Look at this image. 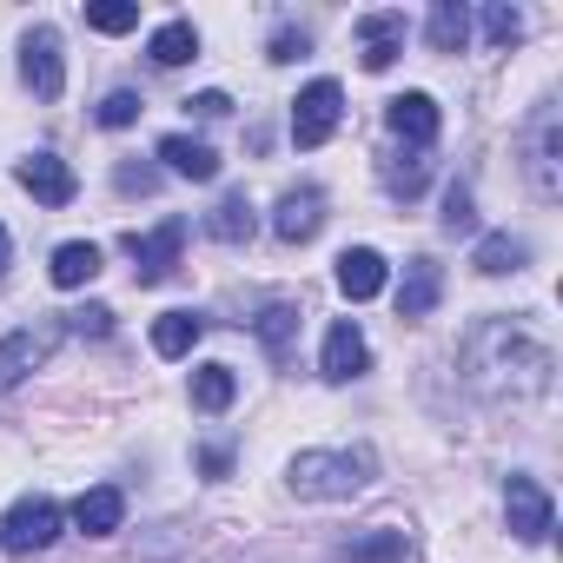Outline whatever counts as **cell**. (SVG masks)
Wrapping results in <instances>:
<instances>
[{
    "instance_id": "484cf974",
    "label": "cell",
    "mask_w": 563,
    "mask_h": 563,
    "mask_svg": "<svg viewBox=\"0 0 563 563\" xmlns=\"http://www.w3.org/2000/svg\"><path fill=\"white\" fill-rule=\"evenodd\" d=\"M232 398H239L232 365H206V372H192V405H199V411H225Z\"/></svg>"
},
{
    "instance_id": "9c48e42d",
    "label": "cell",
    "mask_w": 563,
    "mask_h": 563,
    "mask_svg": "<svg viewBox=\"0 0 563 563\" xmlns=\"http://www.w3.org/2000/svg\"><path fill=\"white\" fill-rule=\"evenodd\" d=\"M504 510H510L517 543H543V537H550V490H543L537 477H510V484H504Z\"/></svg>"
},
{
    "instance_id": "5bb4252c",
    "label": "cell",
    "mask_w": 563,
    "mask_h": 563,
    "mask_svg": "<svg viewBox=\"0 0 563 563\" xmlns=\"http://www.w3.org/2000/svg\"><path fill=\"white\" fill-rule=\"evenodd\" d=\"M21 186H27L41 206H67V199L80 192V179H74V166H67L60 153H34V159H21Z\"/></svg>"
},
{
    "instance_id": "e0dca14e",
    "label": "cell",
    "mask_w": 563,
    "mask_h": 563,
    "mask_svg": "<svg viewBox=\"0 0 563 563\" xmlns=\"http://www.w3.org/2000/svg\"><path fill=\"white\" fill-rule=\"evenodd\" d=\"M339 292H345L352 306H365V299L385 292V258H378L372 245H352V252L339 258Z\"/></svg>"
},
{
    "instance_id": "603a6c76",
    "label": "cell",
    "mask_w": 563,
    "mask_h": 563,
    "mask_svg": "<svg viewBox=\"0 0 563 563\" xmlns=\"http://www.w3.org/2000/svg\"><path fill=\"white\" fill-rule=\"evenodd\" d=\"M199 332H206V319H192V312H166V319L153 325V352H159V358H186V352L199 345Z\"/></svg>"
},
{
    "instance_id": "cb8c5ba5",
    "label": "cell",
    "mask_w": 563,
    "mask_h": 563,
    "mask_svg": "<svg viewBox=\"0 0 563 563\" xmlns=\"http://www.w3.org/2000/svg\"><path fill=\"white\" fill-rule=\"evenodd\" d=\"M252 332H258V345H265L272 358H286V352H292V339H299V306H265Z\"/></svg>"
},
{
    "instance_id": "d590c367",
    "label": "cell",
    "mask_w": 563,
    "mask_h": 563,
    "mask_svg": "<svg viewBox=\"0 0 563 563\" xmlns=\"http://www.w3.org/2000/svg\"><path fill=\"white\" fill-rule=\"evenodd\" d=\"M299 54H306V34H292V27L272 34V60H299Z\"/></svg>"
},
{
    "instance_id": "52a82bcc",
    "label": "cell",
    "mask_w": 563,
    "mask_h": 563,
    "mask_svg": "<svg viewBox=\"0 0 563 563\" xmlns=\"http://www.w3.org/2000/svg\"><path fill=\"white\" fill-rule=\"evenodd\" d=\"M54 339H60V325H21V332L0 339V391L21 385L27 372H41L47 352H54Z\"/></svg>"
},
{
    "instance_id": "7402d4cb",
    "label": "cell",
    "mask_w": 563,
    "mask_h": 563,
    "mask_svg": "<svg viewBox=\"0 0 563 563\" xmlns=\"http://www.w3.org/2000/svg\"><path fill=\"white\" fill-rule=\"evenodd\" d=\"M471 265H477L484 278H504V272L523 265V239H510V232H484L477 252H471Z\"/></svg>"
},
{
    "instance_id": "e575fe53",
    "label": "cell",
    "mask_w": 563,
    "mask_h": 563,
    "mask_svg": "<svg viewBox=\"0 0 563 563\" xmlns=\"http://www.w3.org/2000/svg\"><path fill=\"white\" fill-rule=\"evenodd\" d=\"M74 332H113V312L107 306H87V312H74Z\"/></svg>"
},
{
    "instance_id": "d6986e66",
    "label": "cell",
    "mask_w": 563,
    "mask_h": 563,
    "mask_svg": "<svg viewBox=\"0 0 563 563\" xmlns=\"http://www.w3.org/2000/svg\"><path fill=\"white\" fill-rule=\"evenodd\" d=\"M206 232H212L219 245H245V239L258 232V219H252V199H245V192H225V199L212 206V219H206Z\"/></svg>"
},
{
    "instance_id": "8fae6325",
    "label": "cell",
    "mask_w": 563,
    "mask_h": 563,
    "mask_svg": "<svg viewBox=\"0 0 563 563\" xmlns=\"http://www.w3.org/2000/svg\"><path fill=\"white\" fill-rule=\"evenodd\" d=\"M398 54H405V14H398V8L365 14V21H358V60H365L372 74H385Z\"/></svg>"
},
{
    "instance_id": "836d02e7",
    "label": "cell",
    "mask_w": 563,
    "mask_h": 563,
    "mask_svg": "<svg viewBox=\"0 0 563 563\" xmlns=\"http://www.w3.org/2000/svg\"><path fill=\"white\" fill-rule=\"evenodd\" d=\"M186 107H192L199 120H225V113H232V100H225V93H199V100H186Z\"/></svg>"
},
{
    "instance_id": "30bf717a",
    "label": "cell",
    "mask_w": 563,
    "mask_h": 563,
    "mask_svg": "<svg viewBox=\"0 0 563 563\" xmlns=\"http://www.w3.org/2000/svg\"><path fill=\"white\" fill-rule=\"evenodd\" d=\"M319 225H325V192H319V186H299V192H286V199H278V212H272V232L286 239V245H306V239H319Z\"/></svg>"
},
{
    "instance_id": "2e32d148",
    "label": "cell",
    "mask_w": 563,
    "mask_h": 563,
    "mask_svg": "<svg viewBox=\"0 0 563 563\" xmlns=\"http://www.w3.org/2000/svg\"><path fill=\"white\" fill-rule=\"evenodd\" d=\"M74 523H80L87 537H113V530L126 523V497H120V484H93V490H80V497H74Z\"/></svg>"
},
{
    "instance_id": "7a4b0ae2",
    "label": "cell",
    "mask_w": 563,
    "mask_h": 563,
    "mask_svg": "<svg viewBox=\"0 0 563 563\" xmlns=\"http://www.w3.org/2000/svg\"><path fill=\"white\" fill-rule=\"evenodd\" d=\"M372 477V457L365 451H299L292 457V490L299 497H352L358 484Z\"/></svg>"
},
{
    "instance_id": "4dcf8cb0",
    "label": "cell",
    "mask_w": 563,
    "mask_h": 563,
    "mask_svg": "<svg viewBox=\"0 0 563 563\" xmlns=\"http://www.w3.org/2000/svg\"><path fill=\"white\" fill-rule=\"evenodd\" d=\"M133 120H140V93H126V87H120V93H107V100H100V126H133Z\"/></svg>"
},
{
    "instance_id": "8d00e7d4",
    "label": "cell",
    "mask_w": 563,
    "mask_h": 563,
    "mask_svg": "<svg viewBox=\"0 0 563 563\" xmlns=\"http://www.w3.org/2000/svg\"><path fill=\"white\" fill-rule=\"evenodd\" d=\"M8 258H14V239H8V225H0V278H8Z\"/></svg>"
},
{
    "instance_id": "9a60e30c",
    "label": "cell",
    "mask_w": 563,
    "mask_h": 563,
    "mask_svg": "<svg viewBox=\"0 0 563 563\" xmlns=\"http://www.w3.org/2000/svg\"><path fill=\"white\" fill-rule=\"evenodd\" d=\"M372 365V352H365V332L352 325V319H339L332 332H325V358H319V372L332 378V385H345V378H358Z\"/></svg>"
},
{
    "instance_id": "8992f818",
    "label": "cell",
    "mask_w": 563,
    "mask_h": 563,
    "mask_svg": "<svg viewBox=\"0 0 563 563\" xmlns=\"http://www.w3.org/2000/svg\"><path fill=\"white\" fill-rule=\"evenodd\" d=\"M179 245H186V219H159L146 239H140V232L126 239V252L140 258V265H133V272H140V286H159V278L179 265Z\"/></svg>"
},
{
    "instance_id": "f1b7e54d",
    "label": "cell",
    "mask_w": 563,
    "mask_h": 563,
    "mask_svg": "<svg viewBox=\"0 0 563 563\" xmlns=\"http://www.w3.org/2000/svg\"><path fill=\"white\" fill-rule=\"evenodd\" d=\"M345 556H352V563H391V556H405V530L358 537V543H345Z\"/></svg>"
},
{
    "instance_id": "6da1fadb",
    "label": "cell",
    "mask_w": 563,
    "mask_h": 563,
    "mask_svg": "<svg viewBox=\"0 0 563 563\" xmlns=\"http://www.w3.org/2000/svg\"><path fill=\"white\" fill-rule=\"evenodd\" d=\"M464 385L490 405H523L550 391V345H537L530 332H517L510 319H477L464 332Z\"/></svg>"
},
{
    "instance_id": "1f68e13d",
    "label": "cell",
    "mask_w": 563,
    "mask_h": 563,
    "mask_svg": "<svg viewBox=\"0 0 563 563\" xmlns=\"http://www.w3.org/2000/svg\"><path fill=\"white\" fill-rule=\"evenodd\" d=\"M477 212H471V186H451L444 192V232H471Z\"/></svg>"
},
{
    "instance_id": "ba28073f",
    "label": "cell",
    "mask_w": 563,
    "mask_h": 563,
    "mask_svg": "<svg viewBox=\"0 0 563 563\" xmlns=\"http://www.w3.org/2000/svg\"><path fill=\"white\" fill-rule=\"evenodd\" d=\"M21 80H27L41 100H60L67 67H60V34H54V27H34V34L21 41Z\"/></svg>"
},
{
    "instance_id": "ffe728a7",
    "label": "cell",
    "mask_w": 563,
    "mask_h": 563,
    "mask_svg": "<svg viewBox=\"0 0 563 563\" xmlns=\"http://www.w3.org/2000/svg\"><path fill=\"white\" fill-rule=\"evenodd\" d=\"M47 272H54V286H60V292H74V286H87V278L100 272V245H87V239H74V245H60V252H54V265H47Z\"/></svg>"
},
{
    "instance_id": "f546056e",
    "label": "cell",
    "mask_w": 563,
    "mask_h": 563,
    "mask_svg": "<svg viewBox=\"0 0 563 563\" xmlns=\"http://www.w3.org/2000/svg\"><path fill=\"white\" fill-rule=\"evenodd\" d=\"M484 34H490V47H517L523 14H517V8H490V14H484Z\"/></svg>"
},
{
    "instance_id": "4316f807",
    "label": "cell",
    "mask_w": 563,
    "mask_h": 563,
    "mask_svg": "<svg viewBox=\"0 0 563 563\" xmlns=\"http://www.w3.org/2000/svg\"><path fill=\"white\" fill-rule=\"evenodd\" d=\"M424 179H431V159H424L418 146H411V153H398V159L385 166V186H391L398 199H418V192H424Z\"/></svg>"
},
{
    "instance_id": "d4e9b609",
    "label": "cell",
    "mask_w": 563,
    "mask_h": 563,
    "mask_svg": "<svg viewBox=\"0 0 563 563\" xmlns=\"http://www.w3.org/2000/svg\"><path fill=\"white\" fill-rule=\"evenodd\" d=\"M464 41H471V14L457 8V0H438L431 8V47L438 54H464Z\"/></svg>"
},
{
    "instance_id": "44dd1931",
    "label": "cell",
    "mask_w": 563,
    "mask_h": 563,
    "mask_svg": "<svg viewBox=\"0 0 563 563\" xmlns=\"http://www.w3.org/2000/svg\"><path fill=\"white\" fill-rule=\"evenodd\" d=\"M153 67H186V60H199V34H192V21H166L159 34H153Z\"/></svg>"
},
{
    "instance_id": "3957f363",
    "label": "cell",
    "mask_w": 563,
    "mask_h": 563,
    "mask_svg": "<svg viewBox=\"0 0 563 563\" xmlns=\"http://www.w3.org/2000/svg\"><path fill=\"white\" fill-rule=\"evenodd\" d=\"M339 120H345L339 80H312V87L292 100V140H299V146H325V140L339 133Z\"/></svg>"
},
{
    "instance_id": "ac0fdd59",
    "label": "cell",
    "mask_w": 563,
    "mask_h": 563,
    "mask_svg": "<svg viewBox=\"0 0 563 563\" xmlns=\"http://www.w3.org/2000/svg\"><path fill=\"white\" fill-rule=\"evenodd\" d=\"M159 159H166V173H179V179H219V153H212L206 140H192V133H166V140H159Z\"/></svg>"
},
{
    "instance_id": "d6a6232c",
    "label": "cell",
    "mask_w": 563,
    "mask_h": 563,
    "mask_svg": "<svg viewBox=\"0 0 563 563\" xmlns=\"http://www.w3.org/2000/svg\"><path fill=\"white\" fill-rule=\"evenodd\" d=\"M153 186H159L153 166H120V192H153Z\"/></svg>"
},
{
    "instance_id": "4fadbf2b",
    "label": "cell",
    "mask_w": 563,
    "mask_h": 563,
    "mask_svg": "<svg viewBox=\"0 0 563 563\" xmlns=\"http://www.w3.org/2000/svg\"><path fill=\"white\" fill-rule=\"evenodd\" d=\"M385 120H391V133H398L405 146H418V153H424V146L438 140V126H444V113H438V100H431V93H398Z\"/></svg>"
},
{
    "instance_id": "7c38bea8",
    "label": "cell",
    "mask_w": 563,
    "mask_h": 563,
    "mask_svg": "<svg viewBox=\"0 0 563 563\" xmlns=\"http://www.w3.org/2000/svg\"><path fill=\"white\" fill-rule=\"evenodd\" d=\"M438 299H444V272H438V258H411L405 278H398V319H431Z\"/></svg>"
},
{
    "instance_id": "83f0119b",
    "label": "cell",
    "mask_w": 563,
    "mask_h": 563,
    "mask_svg": "<svg viewBox=\"0 0 563 563\" xmlns=\"http://www.w3.org/2000/svg\"><path fill=\"white\" fill-rule=\"evenodd\" d=\"M87 27L93 34H133L140 8H133V0H100V8H87Z\"/></svg>"
},
{
    "instance_id": "5b68a950",
    "label": "cell",
    "mask_w": 563,
    "mask_h": 563,
    "mask_svg": "<svg viewBox=\"0 0 563 563\" xmlns=\"http://www.w3.org/2000/svg\"><path fill=\"white\" fill-rule=\"evenodd\" d=\"M556 153H563V126H556V113H543V120L530 126V140H523V173H530V192H537V199H556V192H563Z\"/></svg>"
},
{
    "instance_id": "277c9868",
    "label": "cell",
    "mask_w": 563,
    "mask_h": 563,
    "mask_svg": "<svg viewBox=\"0 0 563 563\" xmlns=\"http://www.w3.org/2000/svg\"><path fill=\"white\" fill-rule=\"evenodd\" d=\"M60 537V504L54 497H21L14 510H8V523H0V543H8L14 556H34V550H47Z\"/></svg>"
}]
</instances>
